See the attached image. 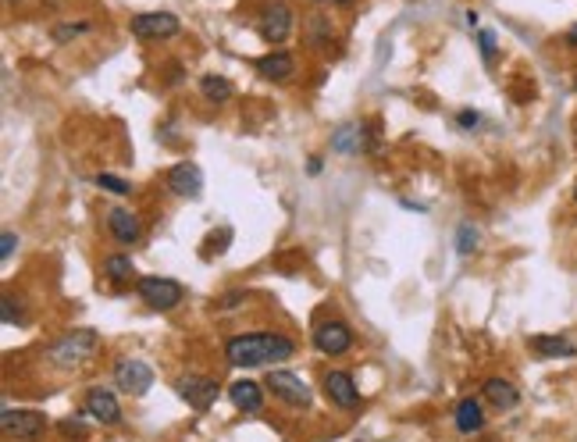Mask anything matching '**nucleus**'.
I'll return each mask as SVG.
<instances>
[{"label": "nucleus", "instance_id": "1", "mask_svg": "<svg viewBox=\"0 0 577 442\" xmlns=\"http://www.w3.org/2000/svg\"><path fill=\"white\" fill-rule=\"evenodd\" d=\"M296 353V342L288 335H275V332H247L228 339L225 357L232 368H275Z\"/></svg>", "mask_w": 577, "mask_h": 442}, {"label": "nucleus", "instance_id": "2", "mask_svg": "<svg viewBox=\"0 0 577 442\" xmlns=\"http://www.w3.org/2000/svg\"><path fill=\"white\" fill-rule=\"evenodd\" d=\"M97 342H100V335L93 329H75L50 346V361L58 368H82L97 353Z\"/></svg>", "mask_w": 577, "mask_h": 442}, {"label": "nucleus", "instance_id": "3", "mask_svg": "<svg viewBox=\"0 0 577 442\" xmlns=\"http://www.w3.org/2000/svg\"><path fill=\"white\" fill-rule=\"evenodd\" d=\"M136 293L143 296V303L146 307H153V310H172V307H179L182 303V286L175 282V279H161V275H146V279H140Z\"/></svg>", "mask_w": 577, "mask_h": 442}, {"label": "nucleus", "instance_id": "4", "mask_svg": "<svg viewBox=\"0 0 577 442\" xmlns=\"http://www.w3.org/2000/svg\"><path fill=\"white\" fill-rule=\"evenodd\" d=\"M0 428H4V436H11V439H37V436L47 432V414L4 406V414H0Z\"/></svg>", "mask_w": 577, "mask_h": 442}, {"label": "nucleus", "instance_id": "5", "mask_svg": "<svg viewBox=\"0 0 577 442\" xmlns=\"http://www.w3.org/2000/svg\"><path fill=\"white\" fill-rule=\"evenodd\" d=\"M129 29L140 39H175L182 33V22L172 11H150V15H136Z\"/></svg>", "mask_w": 577, "mask_h": 442}, {"label": "nucleus", "instance_id": "6", "mask_svg": "<svg viewBox=\"0 0 577 442\" xmlns=\"http://www.w3.org/2000/svg\"><path fill=\"white\" fill-rule=\"evenodd\" d=\"M114 382H118L121 393H129V396H143L146 389L153 385V371H150V364L136 361V357H121V361L114 364Z\"/></svg>", "mask_w": 577, "mask_h": 442}, {"label": "nucleus", "instance_id": "7", "mask_svg": "<svg viewBox=\"0 0 577 442\" xmlns=\"http://www.w3.org/2000/svg\"><path fill=\"white\" fill-rule=\"evenodd\" d=\"M268 389L288 406H310V389H307V382L299 378V374H292V371H275V374H268Z\"/></svg>", "mask_w": 577, "mask_h": 442}, {"label": "nucleus", "instance_id": "8", "mask_svg": "<svg viewBox=\"0 0 577 442\" xmlns=\"http://www.w3.org/2000/svg\"><path fill=\"white\" fill-rule=\"evenodd\" d=\"M257 29H260V37L268 39V43H282L292 33V11H288L282 0L268 4L260 11V18H257Z\"/></svg>", "mask_w": 577, "mask_h": 442}, {"label": "nucleus", "instance_id": "9", "mask_svg": "<svg viewBox=\"0 0 577 442\" xmlns=\"http://www.w3.org/2000/svg\"><path fill=\"white\" fill-rule=\"evenodd\" d=\"M314 346L321 353H331V357H342L350 346H353V332L346 329L342 321H325L314 329Z\"/></svg>", "mask_w": 577, "mask_h": 442}, {"label": "nucleus", "instance_id": "10", "mask_svg": "<svg viewBox=\"0 0 577 442\" xmlns=\"http://www.w3.org/2000/svg\"><path fill=\"white\" fill-rule=\"evenodd\" d=\"M325 396L342 410H357L361 396H357V385L350 378V371H328L325 374Z\"/></svg>", "mask_w": 577, "mask_h": 442}, {"label": "nucleus", "instance_id": "11", "mask_svg": "<svg viewBox=\"0 0 577 442\" xmlns=\"http://www.w3.org/2000/svg\"><path fill=\"white\" fill-rule=\"evenodd\" d=\"M86 414L100 425H118L121 421V406H118L110 389H89L86 393Z\"/></svg>", "mask_w": 577, "mask_h": 442}, {"label": "nucleus", "instance_id": "12", "mask_svg": "<svg viewBox=\"0 0 577 442\" xmlns=\"http://www.w3.org/2000/svg\"><path fill=\"white\" fill-rule=\"evenodd\" d=\"M179 396L193 406V410H207V406L217 400V382H211V378H193V374H189V378L179 382Z\"/></svg>", "mask_w": 577, "mask_h": 442}, {"label": "nucleus", "instance_id": "13", "mask_svg": "<svg viewBox=\"0 0 577 442\" xmlns=\"http://www.w3.org/2000/svg\"><path fill=\"white\" fill-rule=\"evenodd\" d=\"M108 228H110V236H114L118 243H136V239L143 236V225H140V218H136L132 211H125V207H110Z\"/></svg>", "mask_w": 577, "mask_h": 442}, {"label": "nucleus", "instance_id": "14", "mask_svg": "<svg viewBox=\"0 0 577 442\" xmlns=\"http://www.w3.org/2000/svg\"><path fill=\"white\" fill-rule=\"evenodd\" d=\"M200 185H204V175H200V168L189 164V161H185V164H175V168L168 172V189L179 193V196H196Z\"/></svg>", "mask_w": 577, "mask_h": 442}, {"label": "nucleus", "instance_id": "15", "mask_svg": "<svg viewBox=\"0 0 577 442\" xmlns=\"http://www.w3.org/2000/svg\"><path fill=\"white\" fill-rule=\"evenodd\" d=\"M228 400L239 406V410H247V414H253V410H260L264 406V393H260V385L257 382H232L228 385Z\"/></svg>", "mask_w": 577, "mask_h": 442}, {"label": "nucleus", "instance_id": "16", "mask_svg": "<svg viewBox=\"0 0 577 442\" xmlns=\"http://www.w3.org/2000/svg\"><path fill=\"white\" fill-rule=\"evenodd\" d=\"M257 72L264 75V79H271V82H286L288 75H292V58H288L286 50L264 54V58H257Z\"/></svg>", "mask_w": 577, "mask_h": 442}, {"label": "nucleus", "instance_id": "17", "mask_svg": "<svg viewBox=\"0 0 577 442\" xmlns=\"http://www.w3.org/2000/svg\"><path fill=\"white\" fill-rule=\"evenodd\" d=\"M528 342H531V350L539 357H574L577 353V346L571 339H563V335H531Z\"/></svg>", "mask_w": 577, "mask_h": 442}, {"label": "nucleus", "instance_id": "18", "mask_svg": "<svg viewBox=\"0 0 577 442\" xmlns=\"http://www.w3.org/2000/svg\"><path fill=\"white\" fill-rule=\"evenodd\" d=\"M485 400L496 404L499 410H509V406L520 404V393H517V385L506 382V378H488V382H485Z\"/></svg>", "mask_w": 577, "mask_h": 442}, {"label": "nucleus", "instance_id": "19", "mask_svg": "<svg viewBox=\"0 0 577 442\" xmlns=\"http://www.w3.org/2000/svg\"><path fill=\"white\" fill-rule=\"evenodd\" d=\"M331 147L339 153H357L363 147V125L361 121H350V125H339L335 136H331Z\"/></svg>", "mask_w": 577, "mask_h": 442}, {"label": "nucleus", "instance_id": "20", "mask_svg": "<svg viewBox=\"0 0 577 442\" xmlns=\"http://www.w3.org/2000/svg\"><path fill=\"white\" fill-rule=\"evenodd\" d=\"M481 404L477 400H460V406H456V428L464 432V436H474L477 428H481Z\"/></svg>", "mask_w": 577, "mask_h": 442}, {"label": "nucleus", "instance_id": "21", "mask_svg": "<svg viewBox=\"0 0 577 442\" xmlns=\"http://www.w3.org/2000/svg\"><path fill=\"white\" fill-rule=\"evenodd\" d=\"M200 89H204V97H207L211 104H225V100L232 97V82H228L225 75H204V79H200Z\"/></svg>", "mask_w": 577, "mask_h": 442}, {"label": "nucleus", "instance_id": "22", "mask_svg": "<svg viewBox=\"0 0 577 442\" xmlns=\"http://www.w3.org/2000/svg\"><path fill=\"white\" fill-rule=\"evenodd\" d=\"M104 275H108L110 282H129L132 279V260L125 258V254H110L104 260Z\"/></svg>", "mask_w": 577, "mask_h": 442}, {"label": "nucleus", "instance_id": "23", "mask_svg": "<svg viewBox=\"0 0 577 442\" xmlns=\"http://www.w3.org/2000/svg\"><path fill=\"white\" fill-rule=\"evenodd\" d=\"M456 250L470 258L474 250H477V228L474 225H460V232H456Z\"/></svg>", "mask_w": 577, "mask_h": 442}, {"label": "nucleus", "instance_id": "24", "mask_svg": "<svg viewBox=\"0 0 577 442\" xmlns=\"http://www.w3.org/2000/svg\"><path fill=\"white\" fill-rule=\"evenodd\" d=\"M82 33H89V22H68V26H58V29H54V39H58V43H68V39L82 37Z\"/></svg>", "mask_w": 577, "mask_h": 442}, {"label": "nucleus", "instance_id": "25", "mask_svg": "<svg viewBox=\"0 0 577 442\" xmlns=\"http://www.w3.org/2000/svg\"><path fill=\"white\" fill-rule=\"evenodd\" d=\"M97 185H100V189H108V193H118V196H125V193L132 189L125 179H114V175H97Z\"/></svg>", "mask_w": 577, "mask_h": 442}, {"label": "nucleus", "instance_id": "26", "mask_svg": "<svg viewBox=\"0 0 577 442\" xmlns=\"http://www.w3.org/2000/svg\"><path fill=\"white\" fill-rule=\"evenodd\" d=\"M477 43H481L485 61H488V65H496V37H492L488 29H481V33H477Z\"/></svg>", "mask_w": 577, "mask_h": 442}, {"label": "nucleus", "instance_id": "27", "mask_svg": "<svg viewBox=\"0 0 577 442\" xmlns=\"http://www.w3.org/2000/svg\"><path fill=\"white\" fill-rule=\"evenodd\" d=\"M15 243H18V239H15V232H4V236H0V258L11 260V254H15Z\"/></svg>", "mask_w": 577, "mask_h": 442}, {"label": "nucleus", "instance_id": "28", "mask_svg": "<svg viewBox=\"0 0 577 442\" xmlns=\"http://www.w3.org/2000/svg\"><path fill=\"white\" fill-rule=\"evenodd\" d=\"M456 121H460L464 129H477V125H481V114H477V110H460Z\"/></svg>", "mask_w": 577, "mask_h": 442}, {"label": "nucleus", "instance_id": "29", "mask_svg": "<svg viewBox=\"0 0 577 442\" xmlns=\"http://www.w3.org/2000/svg\"><path fill=\"white\" fill-rule=\"evenodd\" d=\"M0 314H4V321H7V325H15V321H18V310H15L11 296H4V303H0Z\"/></svg>", "mask_w": 577, "mask_h": 442}, {"label": "nucleus", "instance_id": "30", "mask_svg": "<svg viewBox=\"0 0 577 442\" xmlns=\"http://www.w3.org/2000/svg\"><path fill=\"white\" fill-rule=\"evenodd\" d=\"M61 428H65V436H68V439H82V425H79V421H65Z\"/></svg>", "mask_w": 577, "mask_h": 442}, {"label": "nucleus", "instance_id": "31", "mask_svg": "<svg viewBox=\"0 0 577 442\" xmlns=\"http://www.w3.org/2000/svg\"><path fill=\"white\" fill-rule=\"evenodd\" d=\"M239 300H247V289H239V293H228L225 300H221V307H236Z\"/></svg>", "mask_w": 577, "mask_h": 442}, {"label": "nucleus", "instance_id": "32", "mask_svg": "<svg viewBox=\"0 0 577 442\" xmlns=\"http://www.w3.org/2000/svg\"><path fill=\"white\" fill-rule=\"evenodd\" d=\"M307 168H310V175H318V172H321V157H310V164H307Z\"/></svg>", "mask_w": 577, "mask_h": 442}, {"label": "nucleus", "instance_id": "33", "mask_svg": "<svg viewBox=\"0 0 577 442\" xmlns=\"http://www.w3.org/2000/svg\"><path fill=\"white\" fill-rule=\"evenodd\" d=\"M567 43H571V47H577V26H571V33H567Z\"/></svg>", "mask_w": 577, "mask_h": 442}, {"label": "nucleus", "instance_id": "34", "mask_svg": "<svg viewBox=\"0 0 577 442\" xmlns=\"http://www.w3.org/2000/svg\"><path fill=\"white\" fill-rule=\"evenodd\" d=\"M574 89H577V79H574Z\"/></svg>", "mask_w": 577, "mask_h": 442}, {"label": "nucleus", "instance_id": "35", "mask_svg": "<svg viewBox=\"0 0 577 442\" xmlns=\"http://www.w3.org/2000/svg\"><path fill=\"white\" fill-rule=\"evenodd\" d=\"M11 4H15V0H11Z\"/></svg>", "mask_w": 577, "mask_h": 442}]
</instances>
